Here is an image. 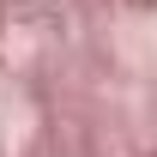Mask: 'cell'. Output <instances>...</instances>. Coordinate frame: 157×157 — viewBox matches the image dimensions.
I'll return each mask as SVG.
<instances>
[]
</instances>
